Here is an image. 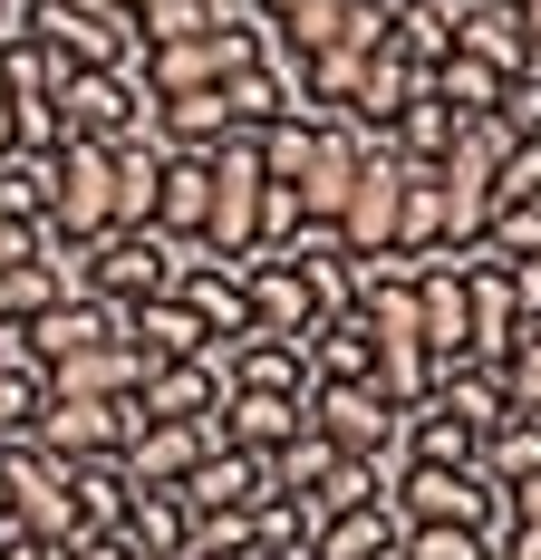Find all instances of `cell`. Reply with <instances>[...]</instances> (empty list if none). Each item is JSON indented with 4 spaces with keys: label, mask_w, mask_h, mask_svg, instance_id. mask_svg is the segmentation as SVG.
<instances>
[{
    "label": "cell",
    "mask_w": 541,
    "mask_h": 560,
    "mask_svg": "<svg viewBox=\"0 0 541 560\" xmlns=\"http://www.w3.org/2000/svg\"><path fill=\"white\" fill-rule=\"evenodd\" d=\"M262 194H270V174H262V155H252V136H222L214 145V213H204V242H194V252L252 261V252H262Z\"/></svg>",
    "instance_id": "1"
},
{
    "label": "cell",
    "mask_w": 541,
    "mask_h": 560,
    "mask_svg": "<svg viewBox=\"0 0 541 560\" xmlns=\"http://www.w3.org/2000/svg\"><path fill=\"white\" fill-rule=\"evenodd\" d=\"M58 136H88V145H116V136H136L156 97L136 88V68H58Z\"/></svg>",
    "instance_id": "2"
},
{
    "label": "cell",
    "mask_w": 541,
    "mask_h": 560,
    "mask_svg": "<svg viewBox=\"0 0 541 560\" xmlns=\"http://www.w3.org/2000/svg\"><path fill=\"white\" fill-rule=\"evenodd\" d=\"M39 223L58 232V242H97V232H116V165L107 145H88V136H68L49 155V213Z\"/></svg>",
    "instance_id": "3"
},
{
    "label": "cell",
    "mask_w": 541,
    "mask_h": 560,
    "mask_svg": "<svg viewBox=\"0 0 541 560\" xmlns=\"http://www.w3.org/2000/svg\"><path fill=\"white\" fill-rule=\"evenodd\" d=\"M30 39L58 68H136V30L107 0H30Z\"/></svg>",
    "instance_id": "4"
},
{
    "label": "cell",
    "mask_w": 541,
    "mask_h": 560,
    "mask_svg": "<svg viewBox=\"0 0 541 560\" xmlns=\"http://www.w3.org/2000/svg\"><path fill=\"white\" fill-rule=\"evenodd\" d=\"M0 483H10V532L20 541H39V551H58L68 532H88L78 522V493H68V464L39 445H0Z\"/></svg>",
    "instance_id": "5"
},
{
    "label": "cell",
    "mask_w": 541,
    "mask_h": 560,
    "mask_svg": "<svg viewBox=\"0 0 541 560\" xmlns=\"http://www.w3.org/2000/svg\"><path fill=\"white\" fill-rule=\"evenodd\" d=\"M126 435H136V396H58V387H49L39 435H30V445L58 454V464H116Z\"/></svg>",
    "instance_id": "6"
},
{
    "label": "cell",
    "mask_w": 541,
    "mask_h": 560,
    "mask_svg": "<svg viewBox=\"0 0 541 560\" xmlns=\"http://www.w3.org/2000/svg\"><path fill=\"white\" fill-rule=\"evenodd\" d=\"M174 261H184V252H174L164 232H146V223H116V232H97V242H88V290L126 310V300H156L164 280H174Z\"/></svg>",
    "instance_id": "7"
},
{
    "label": "cell",
    "mask_w": 541,
    "mask_h": 560,
    "mask_svg": "<svg viewBox=\"0 0 541 560\" xmlns=\"http://www.w3.org/2000/svg\"><path fill=\"white\" fill-rule=\"evenodd\" d=\"M300 406H310V425H320L348 464H378V454H396V406H387L368 377H358V387H310Z\"/></svg>",
    "instance_id": "8"
},
{
    "label": "cell",
    "mask_w": 541,
    "mask_h": 560,
    "mask_svg": "<svg viewBox=\"0 0 541 560\" xmlns=\"http://www.w3.org/2000/svg\"><path fill=\"white\" fill-rule=\"evenodd\" d=\"M214 368H222V387L310 396V348H300V338H280V329H262V319H242L232 338H214Z\"/></svg>",
    "instance_id": "9"
},
{
    "label": "cell",
    "mask_w": 541,
    "mask_h": 560,
    "mask_svg": "<svg viewBox=\"0 0 541 560\" xmlns=\"http://www.w3.org/2000/svg\"><path fill=\"white\" fill-rule=\"evenodd\" d=\"M358 126L348 116H320V136H310V155H300V174H290V203H300V223L329 232L338 223V203H348V174H358Z\"/></svg>",
    "instance_id": "10"
},
{
    "label": "cell",
    "mask_w": 541,
    "mask_h": 560,
    "mask_svg": "<svg viewBox=\"0 0 541 560\" xmlns=\"http://www.w3.org/2000/svg\"><path fill=\"white\" fill-rule=\"evenodd\" d=\"M194 512H262L280 483H270V454H242V445H204L194 454V474L174 483Z\"/></svg>",
    "instance_id": "11"
},
{
    "label": "cell",
    "mask_w": 541,
    "mask_h": 560,
    "mask_svg": "<svg viewBox=\"0 0 541 560\" xmlns=\"http://www.w3.org/2000/svg\"><path fill=\"white\" fill-rule=\"evenodd\" d=\"M204 213H214V155H174L164 145L156 194H146V232H164L184 252V242H204Z\"/></svg>",
    "instance_id": "12"
},
{
    "label": "cell",
    "mask_w": 541,
    "mask_h": 560,
    "mask_svg": "<svg viewBox=\"0 0 541 560\" xmlns=\"http://www.w3.org/2000/svg\"><path fill=\"white\" fill-rule=\"evenodd\" d=\"M107 532L126 541V560H184V541H194V503H184L174 483H126V512H116Z\"/></svg>",
    "instance_id": "13"
},
{
    "label": "cell",
    "mask_w": 541,
    "mask_h": 560,
    "mask_svg": "<svg viewBox=\"0 0 541 560\" xmlns=\"http://www.w3.org/2000/svg\"><path fill=\"white\" fill-rule=\"evenodd\" d=\"M300 425H310V406L270 396V387H222V406H214V445H242V454H280Z\"/></svg>",
    "instance_id": "14"
},
{
    "label": "cell",
    "mask_w": 541,
    "mask_h": 560,
    "mask_svg": "<svg viewBox=\"0 0 541 560\" xmlns=\"http://www.w3.org/2000/svg\"><path fill=\"white\" fill-rule=\"evenodd\" d=\"M214 406H222L214 338H204L194 358H156V368H146V387H136V416H184V425H204Z\"/></svg>",
    "instance_id": "15"
},
{
    "label": "cell",
    "mask_w": 541,
    "mask_h": 560,
    "mask_svg": "<svg viewBox=\"0 0 541 560\" xmlns=\"http://www.w3.org/2000/svg\"><path fill=\"white\" fill-rule=\"evenodd\" d=\"M146 348H126V338H97V348H68V358H49V387L58 396H136L146 387Z\"/></svg>",
    "instance_id": "16"
},
{
    "label": "cell",
    "mask_w": 541,
    "mask_h": 560,
    "mask_svg": "<svg viewBox=\"0 0 541 560\" xmlns=\"http://www.w3.org/2000/svg\"><path fill=\"white\" fill-rule=\"evenodd\" d=\"M426 396L445 406V416H464L474 435H493V425L513 416V396H503V377H493V358H435Z\"/></svg>",
    "instance_id": "17"
},
{
    "label": "cell",
    "mask_w": 541,
    "mask_h": 560,
    "mask_svg": "<svg viewBox=\"0 0 541 560\" xmlns=\"http://www.w3.org/2000/svg\"><path fill=\"white\" fill-rule=\"evenodd\" d=\"M454 49L484 58V68H503V78H522V68H532V30H522L513 0H474V10L454 20Z\"/></svg>",
    "instance_id": "18"
},
{
    "label": "cell",
    "mask_w": 541,
    "mask_h": 560,
    "mask_svg": "<svg viewBox=\"0 0 541 560\" xmlns=\"http://www.w3.org/2000/svg\"><path fill=\"white\" fill-rule=\"evenodd\" d=\"M454 136H464V116L445 107L426 78H416V97H406V107L387 116V145H396V165H445V155H454Z\"/></svg>",
    "instance_id": "19"
},
{
    "label": "cell",
    "mask_w": 541,
    "mask_h": 560,
    "mask_svg": "<svg viewBox=\"0 0 541 560\" xmlns=\"http://www.w3.org/2000/svg\"><path fill=\"white\" fill-rule=\"evenodd\" d=\"M396 551V503H348L310 522V560H387Z\"/></svg>",
    "instance_id": "20"
},
{
    "label": "cell",
    "mask_w": 541,
    "mask_h": 560,
    "mask_svg": "<svg viewBox=\"0 0 541 560\" xmlns=\"http://www.w3.org/2000/svg\"><path fill=\"white\" fill-rule=\"evenodd\" d=\"M416 78H426V68H406V58H396V39H387V49L358 68V88H348V107H338V116H348L358 136H387V116L416 97Z\"/></svg>",
    "instance_id": "21"
},
{
    "label": "cell",
    "mask_w": 541,
    "mask_h": 560,
    "mask_svg": "<svg viewBox=\"0 0 541 560\" xmlns=\"http://www.w3.org/2000/svg\"><path fill=\"white\" fill-rule=\"evenodd\" d=\"M232 20V0H136L126 10V30H136V49H174V39H204Z\"/></svg>",
    "instance_id": "22"
},
{
    "label": "cell",
    "mask_w": 541,
    "mask_h": 560,
    "mask_svg": "<svg viewBox=\"0 0 541 560\" xmlns=\"http://www.w3.org/2000/svg\"><path fill=\"white\" fill-rule=\"evenodd\" d=\"M474 464H484L503 493H513V483H532V474H541V406H513L484 445H474Z\"/></svg>",
    "instance_id": "23"
},
{
    "label": "cell",
    "mask_w": 541,
    "mask_h": 560,
    "mask_svg": "<svg viewBox=\"0 0 541 560\" xmlns=\"http://www.w3.org/2000/svg\"><path fill=\"white\" fill-rule=\"evenodd\" d=\"M426 88H435V97H445L454 116H493L513 78H503V68H484V58H464V49H445V58L426 68Z\"/></svg>",
    "instance_id": "24"
},
{
    "label": "cell",
    "mask_w": 541,
    "mask_h": 560,
    "mask_svg": "<svg viewBox=\"0 0 541 560\" xmlns=\"http://www.w3.org/2000/svg\"><path fill=\"white\" fill-rule=\"evenodd\" d=\"M49 406V368L39 358H0V445H30Z\"/></svg>",
    "instance_id": "25"
},
{
    "label": "cell",
    "mask_w": 541,
    "mask_h": 560,
    "mask_svg": "<svg viewBox=\"0 0 541 560\" xmlns=\"http://www.w3.org/2000/svg\"><path fill=\"white\" fill-rule=\"evenodd\" d=\"M484 252L493 261H532L541 252V194H493L484 203Z\"/></svg>",
    "instance_id": "26"
},
{
    "label": "cell",
    "mask_w": 541,
    "mask_h": 560,
    "mask_svg": "<svg viewBox=\"0 0 541 560\" xmlns=\"http://www.w3.org/2000/svg\"><path fill=\"white\" fill-rule=\"evenodd\" d=\"M387 39H396L406 68H435V58L454 49V20H445L435 0H396V30H387Z\"/></svg>",
    "instance_id": "27"
},
{
    "label": "cell",
    "mask_w": 541,
    "mask_h": 560,
    "mask_svg": "<svg viewBox=\"0 0 541 560\" xmlns=\"http://www.w3.org/2000/svg\"><path fill=\"white\" fill-rule=\"evenodd\" d=\"M396 560H493V541L464 522H396Z\"/></svg>",
    "instance_id": "28"
},
{
    "label": "cell",
    "mask_w": 541,
    "mask_h": 560,
    "mask_svg": "<svg viewBox=\"0 0 541 560\" xmlns=\"http://www.w3.org/2000/svg\"><path fill=\"white\" fill-rule=\"evenodd\" d=\"M68 493H78L88 532H107L116 512H126V464H68Z\"/></svg>",
    "instance_id": "29"
},
{
    "label": "cell",
    "mask_w": 541,
    "mask_h": 560,
    "mask_svg": "<svg viewBox=\"0 0 541 560\" xmlns=\"http://www.w3.org/2000/svg\"><path fill=\"white\" fill-rule=\"evenodd\" d=\"M493 377H503V396H513V406H541V319H522V329H513V348L493 358Z\"/></svg>",
    "instance_id": "30"
},
{
    "label": "cell",
    "mask_w": 541,
    "mask_h": 560,
    "mask_svg": "<svg viewBox=\"0 0 541 560\" xmlns=\"http://www.w3.org/2000/svg\"><path fill=\"white\" fill-rule=\"evenodd\" d=\"M0 88H10V97H49V88H58V58L39 49L30 30H20V39H0Z\"/></svg>",
    "instance_id": "31"
},
{
    "label": "cell",
    "mask_w": 541,
    "mask_h": 560,
    "mask_svg": "<svg viewBox=\"0 0 541 560\" xmlns=\"http://www.w3.org/2000/svg\"><path fill=\"white\" fill-rule=\"evenodd\" d=\"M300 232H310V223H300V203H290V184H270V194H262V252H290Z\"/></svg>",
    "instance_id": "32"
},
{
    "label": "cell",
    "mask_w": 541,
    "mask_h": 560,
    "mask_svg": "<svg viewBox=\"0 0 541 560\" xmlns=\"http://www.w3.org/2000/svg\"><path fill=\"white\" fill-rule=\"evenodd\" d=\"M39 242H49V223H39V213H0V271L39 261Z\"/></svg>",
    "instance_id": "33"
},
{
    "label": "cell",
    "mask_w": 541,
    "mask_h": 560,
    "mask_svg": "<svg viewBox=\"0 0 541 560\" xmlns=\"http://www.w3.org/2000/svg\"><path fill=\"white\" fill-rule=\"evenodd\" d=\"M503 280H513V310L541 319V252H532V261H503Z\"/></svg>",
    "instance_id": "34"
},
{
    "label": "cell",
    "mask_w": 541,
    "mask_h": 560,
    "mask_svg": "<svg viewBox=\"0 0 541 560\" xmlns=\"http://www.w3.org/2000/svg\"><path fill=\"white\" fill-rule=\"evenodd\" d=\"M49 560H126V541H116V532H68Z\"/></svg>",
    "instance_id": "35"
},
{
    "label": "cell",
    "mask_w": 541,
    "mask_h": 560,
    "mask_svg": "<svg viewBox=\"0 0 541 560\" xmlns=\"http://www.w3.org/2000/svg\"><path fill=\"white\" fill-rule=\"evenodd\" d=\"M513 522H541V474H532V483H513Z\"/></svg>",
    "instance_id": "36"
},
{
    "label": "cell",
    "mask_w": 541,
    "mask_h": 560,
    "mask_svg": "<svg viewBox=\"0 0 541 560\" xmlns=\"http://www.w3.org/2000/svg\"><path fill=\"white\" fill-rule=\"evenodd\" d=\"M10 560H49V551H39V541H20V551H10Z\"/></svg>",
    "instance_id": "37"
},
{
    "label": "cell",
    "mask_w": 541,
    "mask_h": 560,
    "mask_svg": "<svg viewBox=\"0 0 541 560\" xmlns=\"http://www.w3.org/2000/svg\"><path fill=\"white\" fill-rule=\"evenodd\" d=\"M0 532H10V483H0Z\"/></svg>",
    "instance_id": "38"
},
{
    "label": "cell",
    "mask_w": 541,
    "mask_h": 560,
    "mask_svg": "<svg viewBox=\"0 0 541 560\" xmlns=\"http://www.w3.org/2000/svg\"><path fill=\"white\" fill-rule=\"evenodd\" d=\"M107 10H136V0H107Z\"/></svg>",
    "instance_id": "39"
},
{
    "label": "cell",
    "mask_w": 541,
    "mask_h": 560,
    "mask_svg": "<svg viewBox=\"0 0 541 560\" xmlns=\"http://www.w3.org/2000/svg\"><path fill=\"white\" fill-rule=\"evenodd\" d=\"M513 10H522V0H513Z\"/></svg>",
    "instance_id": "40"
},
{
    "label": "cell",
    "mask_w": 541,
    "mask_h": 560,
    "mask_svg": "<svg viewBox=\"0 0 541 560\" xmlns=\"http://www.w3.org/2000/svg\"><path fill=\"white\" fill-rule=\"evenodd\" d=\"M232 10H242V0H232Z\"/></svg>",
    "instance_id": "41"
}]
</instances>
